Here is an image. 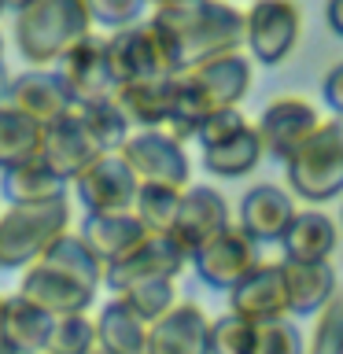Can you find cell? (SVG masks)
<instances>
[{
    "mask_svg": "<svg viewBox=\"0 0 343 354\" xmlns=\"http://www.w3.org/2000/svg\"><path fill=\"white\" fill-rule=\"evenodd\" d=\"M0 59H4V33H0Z\"/></svg>",
    "mask_w": 343,
    "mask_h": 354,
    "instance_id": "cell-46",
    "label": "cell"
},
{
    "mask_svg": "<svg viewBox=\"0 0 343 354\" xmlns=\"http://www.w3.org/2000/svg\"><path fill=\"white\" fill-rule=\"evenodd\" d=\"M151 15L170 30L181 55V74L243 48V11L232 8L229 0H196V4L151 11Z\"/></svg>",
    "mask_w": 343,
    "mask_h": 354,
    "instance_id": "cell-2",
    "label": "cell"
},
{
    "mask_svg": "<svg viewBox=\"0 0 343 354\" xmlns=\"http://www.w3.org/2000/svg\"><path fill=\"white\" fill-rule=\"evenodd\" d=\"M207 325L210 317L196 303H177L148 325V354H207Z\"/></svg>",
    "mask_w": 343,
    "mask_h": 354,
    "instance_id": "cell-21",
    "label": "cell"
},
{
    "mask_svg": "<svg viewBox=\"0 0 343 354\" xmlns=\"http://www.w3.org/2000/svg\"><path fill=\"white\" fill-rule=\"evenodd\" d=\"M144 4H151L155 11H170V8H185V4H196V0H144Z\"/></svg>",
    "mask_w": 343,
    "mask_h": 354,
    "instance_id": "cell-43",
    "label": "cell"
},
{
    "mask_svg": "<svg viewBox=\"0 0 343 354\" xmlns=\"http://www.w3.org/2000/svg\"><path fill=\"white\" fill-rule=\"evenodd\" d=\"M336 221H332L325 210H295L292 225L284 229L281 248L284 259L292 262H328L332 251H336Z\"/></svg>",
    "mask_w": 343,
    "mask_h": 354,
    "instance_id": "cell-24",
    "label": "cell"
},
{
    "mask_svg": "<svg viewBox=\"0 0 343 354\" xmlns=\"http://www.w3.org/2000/svg\"><path fill=\"white\" fill-rule=\"evenodd\" d=\"M288 192L306 203L343 196V118H328L284 159Z\"/></svg>",
    "mask_w": 343,
    "mask_h": 354,
    "instance_id": "cell-3",
    "label": "cell"
},
{
    "mask_svg": "<svg viewBox=\"0 0 343 354\" xmlns=\"http://www.w3.org/2000/svg\"><path fill=\"white\" fill-rule=\"evenodd\" d=\"M288 317H317L336 299V270L328 262H292L281 259Z\"/></svg>",
    "mask_w": 343,
    "mask_h": 354,
    "instance_id": "cell-19",
    "label": "cell"
},
{
    "mask_svg": "<svg viewBox=\"0 0 343 354\" xmlns=\"http://www.w3.org/2000/svg\"><path fill=\"white\" fill-rule=\"evenodd\" d=\"M93 328H96V354H148V325L140 317H133L115 295L100 306Z\"/></svg>",
    "mask_w": 343,
    "mask_h": 354,
    "instance_id": "cell-26",
    "label": "cell"
},
{
    "mask_svg": "<svg viewBox=\"0 0 343 354\" xmlns=\"http://www.w3.org/2000/svg\"><path fill=\"white\" fill-rule=\"evenodd\" d=\"M4 104L15 107L19 115H26L30 122H37V126H52L55 118L71 115V96H66V88L59 82V74H55V66L48 71H22L15 77H8L4 82Z\"/></svg>",
    "mask_w": 343,
    "mask_h": 354,
    "instance_id": "cell-14",
    "label": "cell"
},
{
    "mask_svg": "<svg viewBox=\"0 0 343 354\" xmlns=\"http://www.w3.org/2000/svg\"><path fill=\"white\" fill-rule=\"evenodd\" d=\"M188 270V254L170 236H144L122 262L104 270V288L111 295L148 281H177Z\"/></svg>",
    "mask_w": 343,
    "mask_h": 354,
    "instance_id": "cell-9",
    "label": "cell"
},
{
    "mask_svg": "<svg viewBox=\"0 0 343 354\" xmlns=\"http://www.w3.org/2000/svg\"><path fill=\"white\" fill-rule=\"evenodd\" d=\"M118 159L129 166L137 185H163L177 192L192 185V162H188L185 144H177L163 129H133L118 148Z\"/></svg>",
    "mask_w": 343,
    "mask_h": 354,
    "instance_id": "cell-5",
    "label": "cell"
},
{
    "mask_svg": "<svg viewBox=\"0 0 343 354\" xmlns=\"http://www.w3.org/2000/svg\"><path fill=\"white\" fill-rule=\"evenodd\" d=\"M71 188L74 199L85 207V218H100V214H129L140 185L118 155H100L74 177Z\"/></svg>",
    "mask_w": 343,
    "mask_h": 354,
    "instance_id": "cell-7",
    "label": "cell"
},
{
    "mask_svg": "<svg viewBox=\"0 0 343 354\" xmlns=\"http://www.w3.org/2000/svg\"><path fill=\"white\" fill-rule=\"evenodd\" d=\"M0 4H4V11H11V15H15V11H19V8H26L30 0H0Z\"/></svg>",
    "mask_w": 343,
    "mask_h": 354,
    "instance_id": "cell-44",
    "label": "cell"
},
{
    "mask_svg": "<svg viewBox=\"0 0 343 354\" xmlns=\"http://www.w3.org/2000/svg\"><path fill=\"white\" fill-rule=\"evenodd\" d=\"M0 321H4V295H0Z\"/></svg>",
    "mask_w": 343,
    "mask_h": 354,
    "instance_id": "cell-47",
    "label": "cell"
},
{
    "mask_svg": "<svg viewBox=\"0 0 343 354\" xmlns=\"http://www.w3.org/2000/svg\"><path fill=\"white\" fill-rule=\"evenodd\" d=\"M303 33V11L295 0H254L243 11V48L248 59L262 66H281L295 52Z\"/></svg>",
    "mask_w": 343,
    "mask_h": 354,
    "instance_id": "cell-6",
    "label": "cell"
},
{
    "mask_svg": "<svg viewBox=\"0 0 343 354\" xmlns=\"http://www.w3.org/2000/svg\"><path fill=\"white\" fill-rule=\"evenodd\" d=\"M259 243H251L237 225L221 229L218 236H210L199 251L188 254V266L196 270V277L214 292H229L237 281H243L254 266H259Z\"/></svg>",
    "mask_w": 343,
    "mask_h": 354,
    "instance_id": "cell-10",
    "label": "cell"
},
{
    "mask_svg": "<svg viewBox=\"0 0 343 354\" xmlns=\"http://www.w3.org/2000/svg\"><path fill=\"white\" fill-rule=\"evenodd\" d=\"M37 262L44 266H52V270H59L66 277H74L77 284H85V288H93V292H100L104 288V266L96 262V254L85 248V240L77 236L74 229H66L59 232L48 248H44V254Z\"/></svg>",
    "mask_w": 343,
    "mask_h": 354,
    "instance_id": "cell-28",
    "label": "cell"
},
{
    "mask_svg": "<svg viewBox=\"0 0 343 354\" xmlns=\"http://www.w3.org/2000/svg\"><path fill=\"white\" fill-rule=\"evenodd\" d=\"M251 354H306V343L292 317H277V321L254 325Z\"/></svg>",
    "mask_w": 343,
    "mask_h": 354,
    "instance_id": "cell-37",
    "label": "cell"
},
{
    "mask_svg": "<svg viewBox=\"0 0 343 354\" xmlns=\"http://www.w3.org/2000/svg\"><path fill=\"white\" fill-rule=\"evenodd\" d=\"M66 229H71V199H59V203H8L0 210V270L22 273Z\"/></svg>",
    "mask_w": 343,
    "mask_h": 354,
    "instance_id": "cell-4",
    "label": "cell"
},
{
    "mask_svg": "<svg viewBox=\"0 0 343 354\" xmlns=\"http://www.w3.org/2000/svg\"><path fill=\"white\" fill-rule=\"evenodd\" d=\"M174 100V77H148V82H129L115 88L111 104L126 118L129 129H163Z\"/></svg>",
    "mask_w": 343,
    "mask_h": 354,
    "instance_id": "cell-22",
    "label": "cell"
},
{
    "mask_svg": "<svg viewBox=\"0 0 343 354\" xmlns=\"http://www.w3.org/2000/svg\"><path fill=\"white\" fill-rule=\"evenodd\" d=\"M89 33H96V30L85 11V0H30L11 19L15 52L33 71L55 66L63 59V52H71Z\"/></svg>",
    "mask_w": 343,
    "mask_h": 354,
    "instance_id": "cell-1",
    "label": "cell"
},
{
    "mask_svg": "<svg viewBox=\"0 0 343 354\" xmlns=\"http://www.w3.org/2000/svg\"><path fill=\"white\" fill-rule=\"evenodd\" d=\"M77 236L85 240V248L93 251L96 262L107 270V266L126 259L148 232L140 229V221L133 214H100V218H85L82 229H77Z\"/></svg>",
    "mask_w": 343,
    "mask_h": 354,
    "instance_id": "cell-23",
    "label": "cell"
},
{
    "mask_svg": "<svg viewBox=\"0 0 343 354\" xmlns=\"http://www.w3.org/2000/svg\"><path fill=\"white\" fill-rule=\"evenodd\" d=\"M207 115H210V111H207V104H203V96H199L196 88L188 85V77H185V74H177V77H174L170 115H166L163 133H170L177 144L196 140V133H199V126H203V118H207Z\"/></svg>",
    "mask_w": 343,
    "mask_h": 354,
    "instance_id": "cell-33",
    "label": "cell"
},
{
    "mask_svg": "<svg viewBox=\"0 0 343 354\" xmlns=\"http://www.w3.org/2000/svg\"><path fill=\"white\" fill-rule=\"evenodd\" d=\"M248 126H251V122H248V115H243L240 107L210 111V115L203 118V126H199V133H196V140H199V148H214V144L232 140L237 133H243Z\"/></svg>",
    "mask_w": 343,
    "mask_h": 354,
    "instance_id": "cell-40",
    "label": "cell"
},
{
    "mask_svg": "<svg viewBox=\"0 0 343 354\" xmlns=\"http://www.w3.org/2000/svg\"><path fill=\"white\" fill-rule=\"evenodd\" d=\"M321 93H325V104L332 107V115L343 118V63H336L321 82Z\"/></svg>",
    "mask_w": 343,
    "mask_h": 354,
    "instance_id": "cell-41",
    "label": "cell"
},
{
    "mask_svg": "<svg viewBox=\"0 0 343 354\" xmlns=\"http://www.w3.org/2000/svg\"><path fill=\"white\" fill-rule=\"evenodd\" d=\"M254 325L237 314H221L207 325V354H251Z\"/></svg>",
    "mask_w": 343,
    "mask_h": 354,
    "instance_id": "cell-36",
    "label": "cell"
},
{
    "mask_svg": "<svg viewBox=\"0 0 343 354\" xmlns=\"http://www.w3.org/2000/svg\"><path fill=\"white\" fill-rule=\"evenodd\" d=\"M41 354H96V328L89 314L55 317Z\"/></svg>",
    "mask_w": 343,
    "mask_h": 354,
    "instance_id": "cell-35",
    "label": "cell"
},
{
    "mask_svg": "<svg viewBox=\"0 0 343 354\" xmlns=\"http://www.w3.org/2000/svg\"><path fill=\"white\" fill-rule=\"evenodd\" d=\"M4 82H8V77H4V66H0V93H4Z\"/></svg>",
    "mask_w": 343,
    "mask_h": 354,
    "instance_id": "cell-45",
    "label": "cell"
},
{
    "mask_svg": "<svg viewBox=\"0 0 343 354\" xmlns=\"http://www.w3.org/2000/svg\"><path fill=\"white\" fill-rule=\"evenodd\" d=\"M115 299L129 310L133 317H140L144 325H155L163 314H170V310L181 303V299H177V284H174V281L133 284V288H126V292H118Z\"/></svg>",
    "mask_w": 343,
    "mask_h": 354,
    "instance_id": "cell-34",
    "label": "cell"
},
{
    "mask_svg": "<svg viewBox=\"0 0 343 354\" xmlns=\"http://www.w3.org/2000/svg\"><path fill=\"white\" fill-rule=\"evenodd\" d=\"M74 115H77V122H82L89 144L96 148V155H118V148L133 133L111 100L107 104H93V107H74Z\"/></svg>",
    "mask_w": 343,
    "mask_h": 354,
    "instance_id": "cell-32",
    "label": "cell"
},
{
    "mask_svg": "<svg viewBox=\"0 0 343 354\" xmlns=\"http://www.w3.org/2000/svg\"><path fill=\"white\" fill-rule=\"evenodd\" d=\"M71 192L63 177H55L41 159H26L4 170V196L8 203H59Z\"/></svg>",
    "mask_w": 343,
    "mask_h": 354,
    "instance_id": "cell-27",
    "label": "cell"
},
{
    "mask_svg": "<svg viewBox=\"0 0 343 354\" xmlns=\"http://www.w3.org/2000/svg\"><path fill=\"white\" fill-rule=\"evenodd\" d=\"M229 314L251 321V325L288 317L281 262H259L248 277H243V281L232 284L229 288Z\"/></svg>",
    "mask_w": 343,
    "mask_h": 354,
    "instance_id": "cell-17",
    "label": "cell"
},
{
    "mask_svg": "<svg viewBox=\"0 0 343 354\" xmlns=\"http://www.w3.org/2000/svg\"><path fill=\"white\" fill-rule=\"evenodd\" d=\"M52 332V317L26 303L19 292L4 295V321H0V347L15 354H41Z\"/></svg>",
    "mask_w": 343,
    "mask_h": 354,
    "instance_id": "cell-25",
    "label": "cell"
},
{
    "mask_svg": "<svg viewBox=\"0 0 343 354\" xmlns=\"http://www.w3.org/2000/svg\"><path fill=\"white\" fill-rule=\"evenodd\" d=\"M104 52H107V66L115 85H129V82H148V77H166L155 59L151 37L144 30V19L133 22L126 30H111L104 37Z\"/></svg>",
    "mask_w": 343,
    "mask_h": 354,
    "instance_id": "cell-20",
    "label": "cell"
},
{
    "mask_svg": "<svg viewBox=\"0 0 343 354\" xmlns=\"http://www.w3.org/2000/svg\"><path fill=\"white\" fill-rule=\"evenodd\" d=\"M317 126H321V115H317V107L310 104L306 96H281V100H273V104H266L262 115L251 122L254 137H259V144H262V155H273V159H281V162Z\"/></svg>",
    "mask_w": 343,
    "mask_h": 354,
    "instance_id": "cell-11",
    "label": "cell"
},
{
    "mask_svg": "<svg viewBox=\"0 0 343 354\" xmlns=\"http://www.w3.org/2000/svg\"><path fill=\"white\" fill-rule=\"evenodd\" d=\"M185 77L203 96L207 111H229V107H240L243 96L251 93V59L243 52H229L185 71Z\"/></svg>",
    "mask_w": 343,
    "mask_h": 354,
    "instance_id": "cell-16",
    "label": "cell"
},
{
    "mask_svg": "<svg viewBox=\"0 0 343 354\" xmlns=\"http://www.w3.org/2000/svg\"><path fill=\"white\" fill-rule=\"evenodd\" d=\"M306 354H343V295L317 314L314 336L306 343Z\"/></svg>",
    "mask_w": 343,
    "mask_h": 354,
    "instance_id": "cell-38",
    "label": "cell"
},
{
    "mask_svg": "<svg viewBox=\"0 0 343 354\" xmlns=\"http://www.w3.org/2000/svg\"><path fill=\"white\" fill-rule=\"evenodd\" d=\"M0 15H4V4H0Z\"/></svg>",
    "mask_w": 343,
    "mask_h": 354,
    "instance_id": "cell-49",
    "label": "cell"
},
{
    "mask_svg": "<svg viewBox=\"0 0 343 354\" xmlns=\"http://www.w3.org/2000/svg\"><path fill=\"white\" fill-rule=\"evenodd\" d=\"M229 225H232L229 199L210 185H188L181 192V207H177V221L170 229V240L185 254H192Z\"/></svg>",
    "mask_w": 343,
    "mask_h": 354,
    "instance_id": "cell-12",
    "label": "cell"
},
{
    "mask_svg": "<svg viewBox=\"0 0 343 354\" xmlns=\"http://www.w3.org/2000/svg\"><path fill=\"white\" fill-rule=\"evenodd\" d=\"M144 0H85V11L93 19V30L104 26V30H126L133 22H140L144 15Z\"/></svg>",
    "mask_w": 343,
    "mask_h": 354,
    "instance_id": "cell-39",
    "label": "cell"
},
{
    "mask_svg": "<svg viewBox=\"0 0 343 354\" xmlns=\"http://www.w3.org/2000/svg\"><path fill=\"white\" fill-rule=\"evenodd\" d=\"M325 22L336 37H343V0H328L325 4Z\"/></svg>",
    "mask_w": 343,
    "mask_h": 354,
    "instance_id": "cell-42",
    "label": "cell"
},
{
    "mask_svg": "<svg viewBox=\"0 0 343 354\" xmlns=\"http://www.w3.org/2000/svg\"><path fill=\"white\" fill-rule=\"evenodd\" d=\"M55 74L71 96V107H93V104H107L115 100V77L107 66V52H104V37L89 33L74 44L71 52H63V59L55 63Z\"/></svg>",
    "mask_w": 343,
    "mask_h": 354,
    "instance_id": "cell-8",
    "label": "cell"
},
{
    "mask_svg": "<svg viewBox=\"0 0 343 354\" xmlns=\"http://www.w3.org/2000/svg\"><path fill=\"white\" fill-rule=\"evenodd\" d=\"M37 159L48 166L55 177H63L66 185H71L93 159H100L96 148L85 137L82 122H77V115H74V107H71V115L55 118L52 126L41 129V151H37Z\"/></svg>",
    "mask_w": 343,
    "mask_h": 354,
    "instance_id": "cell-18",
    "label": "cell"
},
{
    "mask_svg": "<svg viewBox=\"0 0 343 354\" xmlns=\"http://www.w3.org/2000/svg\"><path fill=\"white\" fill-rule=\"evenodd\" d=\"M19 295L26 299V303L37 306L41 314H48V317L55 321V317L89 314L100 292H93V288H85V284H77L74 277L52 270V266H44V262H33V266H26V270H22V277H19Z\"/></svg>",
    "mask_w": 343,
    "mask_h": 354,
    "instance_id": "cell-13",
    "label": "cell"
},
{
    "mask_svg": "<svg viewBox=\"0 0 343 354\" xmlns=\"http://www.w3.org/2000/svg\"><path fill=\"white\" fill-rule=\"evenodd\" d=\"M37 151H41V126L30 122L26 115H19L15 107L0 104V174L26 159H37Z\"/></svg>",
    "mask_w": 343,
    "mask_h": 354,
    "instance_id": "cell-30",
    "label": "cell"
},
{
    "mask_svg": "<svg viewBox=\"0 0 343 354\" xmlns=\"http://www.w3.org/2000/svg\"><path fill=\"white\" fill-rule=\"evenodd\" d=\"M295 218V199L281 185H254L243 192L237 210V229L251 243H281L284 229Z\"/></svg>",
    "mask_w": 343,
    "mask_h": 354,
    "instance_id": "cell-15",
    "label": "cell"
},
{
    "mask_svg": "<svg viewBox=\"0 0 343 354\" xmlns=\"http://www.w3.org/2000/svg\"><path fill=\"white\" fill-rule=\"evenodd\" d=\"M0 354H15V351H8V347H0Z\"/></svg>",
    "mask_w": 343,
    "mask_h": 354,
    "instance_id": "cell-48",
    "label": "cell"
},
{
    "mask_svg": "<svg viewBox=\"0 0 343 354\" xmlns=\"http://www.w3.org/2000/svg\"><path fill=\"white\" fill-rule=\"evenodd\" d=\"M259 162H262V144H259L251 126L243 133H237L232 140H225V144L203 148V170L210 177H225V181H232V177H248Z\"/></svg>",
    "mask_w": 343,
    "mask_h": 354,
    "instance_id": "cell-29",
    "label": "cell"
},
{
    "mask_svg": "<svg viewBox=\"0 0 343 354\" xmlns=\"http://www.w3.org/2000/svg\"><path fill=\"white\" fill-rule=\"evenodd\" d=\"M177 207H181V192H177V188L140 185L129 214L140 221V229L148 232V236H170V229L177 221Z\"/></svg>",
    "mask_w": 343,
    "mask_h": 354,
    "instance_id": "cell-31",
    "label": "cell"
}]
</instances>
